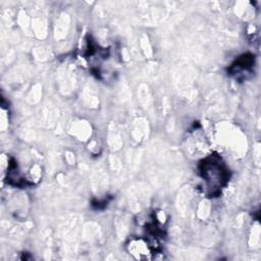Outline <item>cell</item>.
<instances>
[{"mask_svg": "<svg viewBox=\"0 0 261 261\" xmlns=\"http://www.w3.org/2000/svg\"><path fill=\"white\" fill-rule=\"evenodd\" d=\"M200 173L210 195H218L228 179L227 169L216 155H211L200 163Z\"/></svg>", "mask_w": 261, "mask_h": 261, "instance_id": "1", "label": "cell"}, {"mask_svg": "<svg viewBox=\"0 0 261 261\" xmlns=\"http://www.w3.org/2000/svg\"><path fill=\"white\" fill-rule=\"evenodd\" d=\"M254 64V60L251 54H246L240 57L234 64L229 68L232 74H239V72H248L251 70V66Z\"/></svg>", "mask_w": 261, "mask_h": 261, "instance_id": "2", "label": "cell"}]
</instances>
